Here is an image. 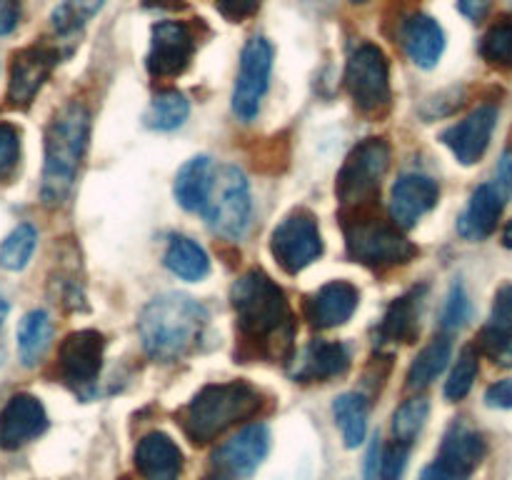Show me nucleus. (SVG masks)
I'll list each match as a JSON object with an SVG mask.
<instances>
[{
  "label": "nucleus",
  "instance_id": "obj_1",
  "mask_svg": "<svg viewBox=\"0 0 512 480\" xmlns=\"http://www.w3.org/2000/svg\"><path fill=\"white\" fill-rule=\"evenodd\" d=\"M240 358L288 363L293 358L295 313L285 290L263 270H248L230 288Z\"/></svg>",
  "mask_w": 512,
  "mask_h": 480
},
{
  "label": "nucleus",
  "instance_id": "obj_2",
  "mask_svg": "<svg viewBox=\"0 0 512 480\" xmlns=\"http://www.w3.org/2000/svg\"><path fill=\"white\" fill-rule=\"evenodd\" d=\"M208 310L185 293H163L150 300L138 318L145 353L160 363L185 358L203 340Z\"/></svg>",
  "mask_w": 512,
  "mask_h": 480
},
{
  "label": "nucleus",
  "instance_id": "obj_3",
  "mask_svg": "<svg viewBox=\"0 0 512 480\" xmlns=\"http://www.w3.org/2000/svg\"><path fill=\"white\" fill-rule=\"evenodd\" d=\"M90 138V115L78 100L65 103L50 118L45 130V163L40 178V198L50 208H58L73 190L78 168L83 163Z\"/></svg>",
  "mask_w": 512,
  "mask_h": 480
},
{
  "label": "nucleus",
  "instance_id": "obj_4",
  "mask_svg": "<svg viewBox=\"0 0 512 480\" xmlns=\"http://www.w3.org/2000/svg\"><path fill=\"white\" fill-rule=\"evenodd\" d=\"M263 405V395L248 380L210 383L178 413V423L193 445H208L233 425L250 420Z\"/></svg>",
  "mask_w": 512,
  "mask_h": 480
},
{
  "label": "nucleus",
  "instance_id": "obj_5",
  "mask_svg": "<svg viewBox=\"0 0 512 480\" xmlns=\"http://www.w3.org/2000/svg\"><path fill=\"white\" fill-rule=\"evenodd\" d=\"M340 223H343L345 248L355 263L385 270L395 265H408L410 260L418 258V245L393 218H385L378 205L343 208Z\"/></svg>",
  "mask_w": 512,
  "mask_h": 480
},
{
  "label": "nucleus",
  "instance_id": "obj_6",
  "mask_svg": "<svg viewBox=\"0 0 512 480\" xmlns=\"http://www.w3.org/2000/svg\"><path fill=\"white\" fill-rule=\"evenodd\" d=\"M390 168V145L385 138H365L355 145L335 180V195L343 208L378 205L380 183ZM340 208V210H343Z\"/></svg>",
  "mask_w": 512,
  "mask_h": 480
},
{
  "label": "nucleus",
  "instance_id": "obj_7",
  "mask_svg": "<svg viewBox=\"0 0 512 480\" xmlns=\"http://www.w3.org/2000/svg\"><path fill=\"white\" fill-rule=\"evenodd\" d=\"M203 215L210 228L218 230L225 238L240 240L248 233L253 198H250V183L243 170L235 165H223L215 170L213 190H210Z\"/></svg>",
  "mask_w": 512,
  "mask_h": 480
},
{
  "label": "nucleus",
  "instance_id": "obj_8",
  "mask_svg": "<svg viewBox=\"0 0 512 480\" xmlns=\"http://www.w3.org/2000/svg\"><path fill=\"white\" fill-rule=\"evenodd\" d=\"M345 88L360 113L383 115L390 108V63L378 45L363 43L350 53L345 65Z\"/></svg>",
  "mask_w": 512,
  "mask_h": 480
},
{
  "label": "nucleus",
  "instance_id": "obj_9",
  "mask_svg": "<svg viewBox=\"0 0 512 480\" xmlns=\"http://www.w3.org/2000/svg\"><path fill=\"white\" fill-rule=\"evenodd\" d=\"M270 253L288 275H298L315 263L323 255V235L315 215L305 208L285 215L270 235Z\"/></svg>",
  "mask_w": 512,
  "mask_h": 480
},
{
  "label": "nucleus",
  "instance_id": "obj_10",
  "mask_svg": "<svg viewBox=\"0 0 512 480\" xmlns=\"http://www.w3.org/2000/svg\"><path fill=\"white\" fill-rule=\"evenodd\" d=\"M273 70V45L265 38H250L240 53V70L233 88V110L238 118L253 120L260 113Z\"/></svg>",
  "mask_w": 512,
  "mask_h": 480
},
{
  "label": "nucleus",
  "instance_id": "obj_11",
  "mask_svg": "<svg viewBox=\"0 0 512 480\" xmlns=\"http://www.w3.org/2000/svg\"><path fill=\"white\" fill-rule=\"evenodd\" d=\"M195 33L183 20H160L150 30L148 73L158 80L178 78L195 55Z\"/></svg>",
  "mask_w": 512,
  "mask_h": 480
},
{
  "label": "nucleus",
  "instance_id": "obj_12",
  "mask_svg": "<svg viewBox=\"0 0 512 480\" xmlns=\"http://www.w3.org/2000/svg\"><path fill=\"white\" fill-rule=\"evenodd\" d=\"M105 335L98 330H73L58 348V375L73 390H83L95 383L103 368Z\"/></svg>",
  "mask_w": 512,
  "mask_h": 480
},
{
  "label": "nucleus",
  "instance_id": "obj_13",
  "mask_svg": "<svg viewBox=\"0 0 512 480\" xmlns=\"http://www.w3.org/2000/svg\"><path fill=\"white\" fill-rule=\"evenodd\" d=\"M58 50L50 45H30L18 50L10 63L8 103L13 108H28L58 65Z\"/></svg>",
  "mask_w": 512,
  "mask_h": 480
},
{
  "label": "nucleus",
  "instance_id": "obj_14",
  "mask_svg": "<svg viewBox=\"0 0 512 480\" xmlns=\"http://www.w3.org/2000/svg\"><path fill=\"white\" fill-rule=\"evenodd\" d=\"M495 125H498V108L490 103L480 105L468 118L445 128L440 133V140H443V145H448L460 165H475L488 150Z\"/></svg>",
  "mask_w": 512,
  "mask_h": 480
},
{
  "label": "nucleus",
  "instance_id": "obj_15",
  "mask_svg": "<svg viewBox=\"0 0 512 480\" xmlns=\"http://www.w3.org/2000/svg\"><path fill=\"white\" fill-rule=\"evenodd\" d=\"M48 430V413L30 393H18L0 410V448L18 450Z\"/></svg>",
  "mask_w": 512,
  "mask_h": 480
},
{
  "label": "nucleus",
  "instance_id": "obj_16",
  "mask_svg": "<svg viewBox=\"0 0 512 480\" xmlns=\"http://www.w3.org/2000/svg\"><path fill=\"white\" fill-rule=\"evenodd\" d=\"M438 200L440 185L430 175L405 173L395 180L390 193V218L403 230H410L438 205Z\"/></svg>",
  "mask_w": 512,
  "mask_h": 480
},
{
  "label": "nucleus",
  "instance_id": "obj_17",
  "mask_svg": "<svg viewBox=\"0 0 512 480\" xmlns=\"http://www.w3.org/2000/svg\"><path fill=\"white\" fill-rule=\"evenodd\" d=\"M360 305V290L348 280H330L318 293L305 298L303 313L313 328L328 330L345 325Z\"/></svg>",
  "mask_w": 512,
  "mask_h": 480
},
{
  "label": "nucleus",
  "instance_id": "obj_18",
  "mask_svg": "<svg viewBox=\"0 0 512 480\" xmlns=\"http://www.w3.org/2000/svg\"><path fill=\"white\" fill-rule=\"evenodd\" d=\"M270 450L268 425H245L238 435L225 440L215 453V465L228 475H253Z\"/></svg>",
  "mask_w": 512,
  "mask_h": 480
},
{
  "label": "nucleus",
  "instance_id": "obj_19",
  "mask_svg": "<svg viewBox=\"0 0 512 480\" xmlns=\"http://www.w3.org/2000/svg\"><path fill=\"white\" fill-rule=\"evenodd\" d=\"M485 440L473 425L468 423H453L445 433L443 445H440V453L435 458V463L443 465L455 480H468L470 475L478 470V465L485 458Z\"/></svg>",
  "mask_w": 512,
  "mask_h": 480
},
{
  "label": "nucleus",
  "instance_id": "obj_20",
  "mask_svg": "<svg viewBox=\"0 0 512 480\" xmlns=\"http://www.w3.org/2000/svg\"><path fill=\"white\" fill-rule=\"evenodd\" d=\"M135 470L143 480H180L183 453L165 433H148L135 445Z\"/></svg>",
  "mask_w": 512,
  "mask_h": 480
},
{
  "label": "nucleus",
  "instance_id": "obj_21",
  "mask_svg": "<svg viewBox=\"0 0 512 480\" xmlns=\"http://www.w3.org/2000/svg\"><path fill=\"white\" fill-rule=\"evenodd\" d=\"M508 195L498 183H483L470 195L468 208L458 218V233L468 240H485L495 233Z\"/></svg>",
  "mask_w": 512,
  "mask_h": 480
},
{
  "label": "nucleus",
  "instance_id": "obj_22",
  "mask_svg": "<svg viewBox=\"0 0 512 480\" xmlns=\"http://www.w3.org/2000/svg\"><path fill=\"white\" fill-rule=\"evenodd\" d=\"M400 40H403V48L408 53V58L418 68H435L440 63V58H443L445 33L438 20L430 18V15L415 13L410 18H405L403 28H400Z\"/></svg>",
  "mask_w": 512,
  "mask_h": 480
},
{
  "label": "nucleus",
  "instance_id": "obj_23",
  "mask_svg": "<svg viewBox=\"0 0 512 480\" xmlns=\"http://www.w3.org/2000/svg\"><path fill=\"white\" fill-rule=\"evenodd\" d=\"M350 353L343 343L335 340H310L308 348L303 350L295 368L293 378L300 383H328V380L340 378L348 373Z\"/></svg>",
  "mask_w": 512,
  "mask_h": 480
},
{
  "label": "nucleus",
  "instance_id": "obj_24",
  "mask_svg": "<svg viewBox=\"0 0 512 480\" xmlns=\"http://www.w3.org/2000/svg\"><path fill=\"white\" fill-rule=\"evenodd\" d=\"M215 170L218 168H215L208 155H195L178 170L173 195L180 208L190 210V213H203L205 205H208L210 190H213Z\"/></svg>",
  "mask_w": 512,
  "mask_h": 480
},
{
  "label": "nucleus",
  "instance_id": "obj_25",
  "mask_svg": "<svg viewBox=\"0 0 512 480\" xmlns=\"http://www.w3.org/2000/svg\"><path fill=\"white\" fill-rule=\"evenodd\" d=\"M420 330V300L415 293L400 295L385 310L378 335L383 343H413Z\"/></svg>",
  "mask_w": 512,
  "mask_h": 480
},
{
  "label": "nucleus",
  "instance_id": "obj_26",
  "mask_svg": "<svg viewBox=\"0 0 512 480\" xmlns=\"http://www.w3.org/2000/svg\"><path fill=\"white\" fill-rule=\"evenodd\" d=\"M163 263L170 273L178 275L180 280H188V283H200L210 273L208 253L195 240L185 238V235L170 238Z\"/></svg>",
  "mask_w": 512,
  "mask_h": 480
},
{
  "label": "nucleus",
  "instance_id": "obj_27",
  "mask_svg": "<svg viewBox=\"0 0 512 480\" xmlns=\"http://www.w3.org/2000/svg\"><path fill=\"white\" fill-rule=\"evenodd\" d=\"M53 340V320L45 310H30L18 323V358L25 368H33L48 353Z\"/></svg>",
  "mask_w": 512,
  "mask_h": 480
},
{
  "label": "nucleus",
  "instance_id": "obj_28",
  "mask_svg": "<svg viewBox=\"0 0 512 480\" xmlns=\"http://www.w3.org/2000/svg\"><path fill=\"white\" fill-rule=\"evenodd\" d=\"M333 415L348 448L363 445L368 435V400L360 393H343L333 400Z\"/></svg>",
  "mask_w": 512,
  "mask_h": 480
},
{
  "label": "nucleus",
  "instance_id": "obj_29",
  "mask_svg": "<svg viewBox=\"0 0 512 480\" xmlns=\"http://www.w3.org/2000/svg\"><path fill=\"white\" fill-rule=\"evenodd\" d=\"M188 115L190 103L180 90H160V93H155L153 100H150L143 120L150 130L168 133V130H178L180 125L188 120Z\"/></svg>",
  "mask_w": 512,
  "mask_h": 480
},
{
  "label": "nucleus",
  "instance_id": "obj_30",
  "mask_svg": "<svg viewBox=\"0 0 512 480\" xmlns=\"http://www.w3.org/2000/svg\"><path fill=\"white\" fill-rule=\"evenodd\" d=\"M450 355H453V345H450L448 338H438L430 345H425L418 353V358L410 363L408 388L423 390L428 385H433V380H438L443 375V370L448 368Z\"/></svg>",
  "mask_w": 512,
  "mask_h": 480
},
{
  "label": "nucleus",
  "instance_id": "obj_31",
  "mask_svg": "<svg viewBox=\"0 0 512 480\" xmlns=\"http://www.w3.org/2000/svg\"><path fill=\"white\" fill-rule=\"evenodd\" d=\"M480 55L493 68H512V15H500L485 30L483 40H480Z\"/></svg>",
  "mask_w": 512,
  "mask_h": 480
},
{
  "label": "nucleus",
  "instance_id": "obj_32",
  "mask_svg": "<svg viewBox=\"0 0 512 480\" xmlns=\"http://www.w3.org/2000/svg\"><path fill=\"white\" fill-rule=\"evenodd\" d=\"M35 245H38V230L30 223L18 225L0 243V265L5 270H23L30 263V258H33Z\"/></svg>",
  "mask_w": 512,
  "mask_h": 480
},
{
  "label": "nucleus",
  "instance_id": "obj_33",
  "mask_svg": "<svg viewBox=\"0 0 512 480\" xmlns=\"http://www.w3.org/2000/svg\"><path fill=\"white\" fill-rule=\"evenodd\" d=\"M430 415V403L425 398H410L393 413V440L405 445H413L420 430L425 428V420Z\"/></svg>",
  "mask_w": 512,
  "mask_h": 480
},
{
  "label": "nucleus",
  "instance_id": "obj_34",
  "mask_svg": "<svg viewBox=\"0 0 512 480\" xmlns=\"http://www.w3.org/2000/svg\"><path fill=\"white\" fill-rule=\"evenodd\" d=\"M100 8H103V0H63V3L53 10V18H50L53 20L55 33H78Z\"/></svg>",
  "mask_w": 512,
  "mask_h": 480
},
{
  "label": "nucleus",
  "instance_id": "obj_35",
  "mask_svg": "<svg viewBox=\"0 0 512 480\" xmlns=\"http://www.w3.org/2000/svg\"><path fill=\"white\" fill-rule=\"evenodd\" d=\"M480 370V353L478 348L468 345L463 348V353L458 355V363H455L453 373H450L448 383H445V398L448 400H463L465 395L473 388L475 378H478Z\"/></svg>",
  "mask_w": 512,
  "mask_h": 480
},
{
  "label": "nucleus",
  "instance_id": "obj_36",
  "mask_svg": "<svg viewBox=\"0 0 512 480\" xmlns=\"http://www.w3.org/2000/svg\"><path fill=\"white\" fill-rule=\"evenodd\" d=\"M20 163V130L0 123V180H8Z\"/></svg>",
  "mask_w": 512,
  "mask_h": 480
},
{
  "label": "nucleus",
  "instance_id": "obj_37",
  "mask_svg": "<svg viewBox=\"0 0 512 480\" xmlns=\"http://www.w3.org/2000/svg\"><path fill=\"white\" fill-rule=\"evenodd\" d=\"M485 328H490L493 333L512 340V283H505L503 288L495 293L493 310H490V323L485 325Z\"/></svg>",
  "mask_w": 512,
  "mask_h": 480
},
{
  "label": "nucleus",
  "instance_id": "obj_38",
  "mask_svg": "<svg viewBox=\"0 0 512 480\" xmlns=\"http://www.w3.org/2000/svg\"><path fill=\"white\" fill-rule=\"evenodd\" d=\"M410 445L393 440L380 450V480H403L405 468H408Z\"/></svg>",
  "mask_w": 512,
  "mask_h": 480
},
{
  "label": "nucleus",
  "instance_id": "obj_39",
  "mask_svg": "<svg viewBox=\"0 0 512 480\" xmlns=\"http://www.w3.org/2000/svg\"><path fill=\"white\" fill-rule=\"evenodd\" d=\"M470 320V298L465 293L463 283H455L448 293V303L443 310V328L458 330Z\"/></svg>",
  "mask_w": 512,
  "mask_h": 480
},
{
  "label": "nucleus",
  "instance_id": "obj_40",
  "mask_svg": "<svg viewBox=\"0 0 512 480\" xmlns=\"http://www.w3.org/2000/svg\"><path fill=\"white\" fill-rule=\"evenodd\" d=\"M263 0H215V8L230 23H245L260 10Z\"/></svg>",
  "mask_w": 512,
  "mask_h": 480
},
{
  "label": "nucleus",
  "instance_id": "obj_41",
  "mask_svg": "<svg viewBox=\"0 0 512 480\" xmlns=\"http://www.w3.org/2000/svg\"><path fill=\"white\" fill-rule=\"evenodd\" d=\"M485 403L490 408H500V410H510L512 408V378L498 380V383L490 385L485 390Z\"/></svg>",
  "mask_w": 512,
  "mask_h": 480
},
{
  "label": "nucleus",
  "instance_id": "obj_42",
  "mask_svg": "<svg viewBox=\"0 0 512 480\" xmlns=\"http://www.w3.org/2000/svg\"><path fill=\"white\" fill-rule=\"evenodd\" d=\"M23 3L20 0H0V35L13 33L15 25L20 23Z\"/></svg>",
  "mask_w": 512,
  "mask_h": 480
},
{
  "label": "nucleus",
  "instance_id": "obj_43",
  "mask_svg": "<svg viewBox=\"0 0 512 480\" xmlns=\"http://www.w3.org/2000/svg\"><path fill=\"white\" fill-rule=\"evenodd\" d=\"M495 0H458V10L473 23H480V20L488 18V13L493 10Z\"/></svg>",
  "mask_w": 512,
  "mask_h": 480
},
{
  "label": "nucleus",
  "instance_id": "obj_44",
  "mask_svg": "<svg viewBox=\"0 0 512 480\" xmlns=\"http://www.w3.org/2000/svg\"><path fill=\"white\" fill-rule=\"evenodd\" d=\"M498 188L505 195L512 193V153H505L498 165Z\"/></svg>",
  "mask_w": 512,
  "mask_h": 480
},
{
  "label": "nucleus",
  "instance_id": "obj_45",
  "mask_svg": "<svg viewBox=\"0 0 512 480\" xmlns=\"http://www.w3.org/2000/svg\"><path fill=\"white\" fill-rule=\"evenodd\" d=\"M420 480H455V478L443 468V465L433 463V465H428L423 473H420Z\"/></svg>",
  "mask_w": 512,
  "mask_h": 480
},
{
  "label": "nucleus",
  "instance_id": "obj_46",
  "mask_svg": "<svg viewBox=\"0 0 512 480\" xmlns=\"http://www.w3.org/2000/svg\"><path fill=\"white\" fill-rule=\"evenodd\" d=\"M503 245H505V248L512 250V220L508 225H505V230H503Z\"/></svg>",
  "mask_w": 512,
  "mask_h": 480
},
{
  "label": "nucleus",
  "instance_id": "obj_47",
  "mask_svg": "<svg viewBox=\"0 0 512 480\" xmlns=\"http://www.w3.org/2000/svg\"><path fill=\"white\" fill-rule=\"evenodd\" d=\"M5 315H8V303H5L3 298H0V328H3V320Z\"/></svg>",
  "mask_w": 512,
  "mask_h": 480
},
{
  "label": "nucleus",
  "instance_id": "obj_48",
  "mask_svg": "<svg viewBox=\"0 0 512 480\" xmlns=\"http://www.w3.org/2000/svg\"><path fill=\"white\" fill-rule=\"evenodd\" d=\"M205 480H230V475L228 473H220V475H210V478H205Z\"/></svg>",
  "mask_w": 512,
  "mask_h": 480
},
{
  "label": "nucleus",
  "instance_id": "obj_49",
  "mask_svg": "<svg viewBox=\"0 0 512 480\" xmlns=\"http://www.w3.org/2000/svg\"><path fill=\"white\" fill-rule=\"evenodd\" d=\"M355 3H363V0H355Z\"/></svg>",
  "mask_w": 512,
  "mask_h": 480
},
{
  "label": "nucleus",
  "instance_id": "obj_50",
  "mask_svg": "<svg viewBox=\"0 0 512 480\" xmlns=\"http://www.w3.org/2000/svg\"><path fill=\"white\" fill-rule=\"evenodd\" d=\"M120 480H130V478H120Z\"/></svg>",
  "mask_w": 512,
  "mask_h": 480
}]
</instances>
